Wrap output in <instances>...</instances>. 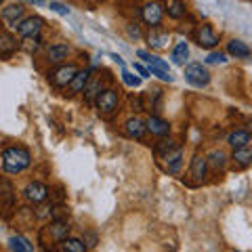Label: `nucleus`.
Here are the masks:
<instances>
[{
    "mask_svg": "<svg viewBox=\"0 0 252 252\" xmlns=\"http://www.w3.org/2000/svg\"><path fill=\"white\" fill-rule=\"evenodd\" d=\"M135 72H137L141 78H147V76H149V69H145L143 65H141V63H135Z\"/></svg>",
    "mask_w": 252,
    "mask_h": 252,
    "instance_id": "473e14b6",
    "label": "nucleus"
},
{
    "mask_svg": "<svg viewBox=\"0 0 252 252\" xmlns=\"http://www.w3.org/2000/svg\"><path fill=\"white\" fill-rule=\"evenodd\" d=\"M227 53L233 55L235 59H246V57H250L248 44H246V42H242V40H231L229 44H227Z\"/></svg>",
    "mask_w": 252,
    "mask_h": 252,
    "instance_id": "6ab92c4d",
    "label": "nucleus"
},
{
    "mask_svg": "<svg viewBox=\"0 0 252 252\" xmlns=\"http://www.w3.org/2000/svg\"><path fill=\"white\" fill-rule=\"evenodd\" d=\"M42 26H44V21L40 17H28V19L19 21L17 32H19V36H23V38L38 36V34H40V30H42Z\"/></svg>",
    "mask_w": 252,
    "mask_h": 252,
    "instance_id": "6e6552de",
    "label": "nucleus"
},
{
    "mask_svg": "<svg viewBox=\"0 0 252 252\" xmlns=\"http://www.w3.org/2000/svg\"><path fill=\"white\" fill-rule=\"evenodd\" d=\"M97 107H99V112H103V114H112L116 112V107H118V94L116 91H103V93H99V97H97Z\"/></svg>",
    "mask_w": 252,
    "mask_h": 252,
    "instance_id": "1a4fd4ad",
    "label": "nucleus"
},
{
    "mask_svg": "<svg viewBox=\"0 0 252 252\" xmlns=\"http://www.w3.org/2000/svg\"><path fill=\"white\" fill-rule=\"evenodd\" d=\"M206 172H208V160L204 156H195L191 160V168H189V177L193 179L195 185H200L206 181Z\"/></svg>",
    "mask_w": 252,
    "mask_h": 252,
    "instance_id": "423d86ee",
    "label": "nucleus"
},
{
    "mask_svg": "<svg viewBox=\"0 0 252 252\" xmlns=\"http://www.w3.org/2000/svg\"><path fill=\"white\" fill-rule=\"evenodd\" d=\"M51 9L55 13H59V15H69V9L65 4H59V2H51Z\"/></svg>",
    "mask_w": 252,
    "mask_h": 252,
    "instance_id": "2f4dec72",
    "label": "nucleus"
},
{
    "mask_svg": "<svg viewBox=\"0 0 252 252\" xmlns=\"http://www.w3.org/2000/svg\"><path fill=\"white\" fill-rule=\"evenodd\" d=\"M231 162H233V166H238V168H248V166H252V147L246 145V147L233 149Z\"/></svg>",
    "mask_w": 252,
    "mask_h": 252,
    "instance_id": "f8f14e48",
    "label": "nucleus"
},
{
    "mask_svg": "<svg viewBox=\"0 0 252 252\" xmlns=\"http://www.w3.org/2000/svg\"><path fill=\"white\" fill-rule=\"evenodd\" d=\"M145 130H147V126L141 118H130V120H126V124H124V132H126V137H130V139H141L145 135Z\"/></svg>",
    "mask_w": 252,
    "mask_h": 252,
    "instance_id": "ddd939ff",
    "label": "nucleus"
},
{
    "mask_svg": "<svg viewBox=\"0 0 252 252\" xmlns=\"http://www.w3.org/2000/svg\"><path fill=\"white\" fill-rule=\"evenodd\" d=\"M206 160H208V166H210V168L223 170V168H225V162H227V156L219 149V152H212V154L206 158Z\"/></svg>",
    "mask_w": 252,
    "mask_h": 252,
    "instance_id": "a878e982",
    "label": "nucleus"
},
{
    "mask_svg": "<svg viewBox=\"0 0 252 252\" xmlns=\"http://www.w3.org/2000/svg\"><path fill=\"white\" fill-rule=\"evenodd\" d=\"M145 126H147V130L156 137H164V135H168V130H170V124L166 120H162V118H158V116L149 118V120L145 122Z\"/></svg>",
    "mask_w": 252,
    "mask_h": 252,
    "instance_id": "2eb2a0df",
    "label": "nucleus"
},
{
    "mask_svg": "<svg viewBox=\"0 0 252 252\" xmlns=\"http://www.w3.org/2000/svg\"><path fill=\"white\" fill-rule=\"evenodd\" d=\"M9 248L17 250V252H32L34 250V246H32L26 238H21V235H13V238L9 240Z\"/></svg>",
    "mask_w": 252,
    "mask_h": 252,
    "instance_id": "b1692460",
    "label": "nucleus"
},
{
    "mask_svg": "<svg viewBox=\"0 0 252 252\" xmlns=\"http://www.w3.org/2000/svg\"><path fill=\"white\" fill-rule=\"evenodd\" d=\"M89 80H91V72H89V69H82V72L78 69V74L74 76V80L69 82V91H72V93H80L84 86L89 84Z\"/></svg>",
    "mask_w": 252,
    "mask_h": 252,
    "instance_id": "412c9836",
    "label": "nucleus"
},
{
    "mask_svg": "<svg viewBox=\"0 0 252 252\" xmlns=\"http://www.w3.org/2000/svg\"><path fill=\"white\" fill-rule=\"evenodd\" d=\"M86 248V244L82 240H76V238H65L61 242V250H65V252H84Z\"/></svg>",
    "mask_w": 252,
    "mask_h": 252,
    "instance_id": "393cba45",
    "label": "nucleus"
},
{
    "mask_svg": "<svg viewBox=\"0 0 252 252\" xmlns=\"http://www.w3.org/2000/svg\"><path fill=\"white\" fill-rule=\"evenodd\" d=\"M168 42H170V34H166V32H160L158 28H152V32L147 34V44L152 46V49H156V51L166 49Z\"/></svg>",
    "mask_w": 252,
    "mask_h": 252,
    "instance_id": "9b49d317",
    "label": "nucleus"
},
{
    "mask_svg": "<svg viewBox=\"0 0 252 252\" xmlns=\"http://www.w3.org/2000/svg\"><path fill=\"white\" fill-rule=\"evenodd\" d=\"M17 51V40H15V36L9 34V32H0V55H4V57H9Z\"/></svg>",
    "mask_w": 252,
    "mask_h": 252,
    "instance_id": "a211bd4d",
    "label": "nucleus"
},
{
    "mask_svg": "<svg viewBox=\"0 0 252 252\" xmlns=\"http://www.w3.org/2000/svg\"><path fill=\"white\" fill-rule=\"evenodd\" d=\"M84 93H86V101H89V103H93V99L99 97V93H101V80H99V78H94V80H89V84L84 86Z\"/></svg>",
    "mask_w": 252,
    "mask_h": 252,
    "instance_id": "bb28decb",
    "label": "nucleus"
},
{
    "mask_svg": "<svg viewBox=\"0 0 252 252\" xmlns=\"http://www.w3.org/2000/svg\"><path fill=\"white\" fill-rule=\"evenodd\" d=\"M187 57H189V46H187V42H179L175 49H172V63H175V65H185Z\"/></svg>",
    "mask_w": 252,
    "mask_h": 252,
    "instance_id": "5701e85b",
    "label": "nucleus"
},
{
    "mask_svg": "<svg viewBox=\"0 0 252 252\" xmlns=\"http://www.w3.org/2000/svg\"><path fill=\"white\" fill-rule=\"evenodd\" d=\"M162 160H166V170L170 175H177L181 170V164H183V152H181V147L175 145L166 154H162Z\"/></svg>",
    "mask_w": 252,
    "mask_h": 252,
    "instance_id": "9d476101",
    "label": "nucleus"
},
{
    "mask_svg": "<svg viewBox=\"0 0 252 252\" xmlns=\"http://www.w3.org/2000/svg\"><path fill=\"white\" fill-rule=\"evenodd\" d=\"M172 147H175V143H172V141H170V139H168V141H160V145H158V147H156V152H158V154H160V156H162V154H166V152H168V149H172Z\"/></svg>",
    "mask_w": 252,
    "mask_h": 252,
    "instance_id": "7c9ffc66",
    "label": "nucleus"
},
{
    "mask_svg": "<svg viewBox=\"0 0 252 252\" xmlns=\"http://www.w3.org/2000/svg\"><path fill=\"white\" fill-rule=\"evenodd\" d=\"M23 13H26V9H23L21 4H11V6H6V9H2V19L9 23L11 28L17 30L19 21H21V17H23Z\"/></svg>",
    "mask_w": 252,
    "mask_h": 252,
    "instance_id": "4468645a",
    "label": "nucleus"
},
{
    "mask_svg": "<svg viewBox=\"0 0 252 252\" xmlns=\"http://www.w3.org/2000/svg\"><path fill=\"white\" fill-rule=\"evenodd\" d=\"M185 80L193 86H206L210 82V74L206 67H202V63H191L185 67Z\"/></svg>",
    "mask_w": 252,
    "mask_h": 252,
    "instance_id": "f03ea898",
    "label": "nucleus"
},
{
    "mask_svg": "<svg viewBox=\"0 0 252 252\" xmlns=\"http://www.w3.org/2000/svg\"><path fill=\"white\" fill-rule=\"evenodd\" d=\"M225 61H227V55L225 53H210L208 57H206L208 65H223Z\"/></svg>",
    "mask_w": 252,
    "mask_h": 252,
    "instance_id": "c756f323",
    "label": "nucleus"
},
{
    "mask_svg": "<svg viewBox=\"0 0 252 252\" xmlns=\"http://www.w3.org/2000/svg\"><path fill=\"white\" fill-rule=\"evenodd\" d=\"M141 17H143V21L147 26L158 28L162 23V17H164V6L154 2V0H149V2L143 4V9H141Z\"/></svg>",
    "mask_w": 252,
    "mask_h": 252,
    "instance_id": "20e7f679",
    "label": "nucleus"
},
{
    "mask_svg": "<svg viewBox=\"0 0 252 252\" xmlns=\"http://www.w3.org/2000/svg\"><path fill=\"white\" fill-rule=\"evenodd\" d=\"M32 162V156L26 147H6L2 156H0V164L6 172L11 175H17V172H23Z\"/></svg>",
    "mask_w": 252,
    "mask_h": 252,
    "instance_id": "f257e3e1",
    "label": "nucleus"
},
{
    "mask_svg": "<svg viewBox=\"0 0 252 252\" xmlns=\"http://www.w3.org/2000/svg\"><path fill=\"white\" fill-rule=\"evenodd\" d=\"M76 74H78V67L76 65H59L51 74V82L57 86V89H63V86H69V82L74 80Z\"/></svg>",
    "mask_w": 252,
    "mask_h": 252,
    "instance_id": "39448f33",
    "label": "nucleus"
},
{
    "mask_svg": "<svg viewBox=\"0 0 252 252\" xmlns=\"http://www.w3.org/2000/svg\"><path fill=\"white\" fill-rule=\"evenodd\" d=\"M67 53H69V46L67 44H51L49 51H46V55H49V59L53 63H61L63 59L67 57Z\"/></svg>",
    "mask_w": 252,
    "mask_h": 252,
    "instance_id": "4be33fe9",
    "label": "nucleus"
},
{
    "mask_svg": "<svg viewBox=\"0 0 252 252\" xmlns=\"http://www.w3.org/2000/svg\"><path fill=\"white\" fill-rule=\"evenodd\" d=\"M21 46H23V51H28V53L38 51V49H40V38H38V36H28Z\"/></svg>",
    "mask_w": 252,
    "mask_h": 252,
    "instance_id": "c85d7f7f",
    "label": "nucleus"
},
{
    "mask_svg": "<svg viewBox=\"0 0 252 252\" xmlns=\"http://www.w3.org/2000/svg\"><path fill=\"white\" fill-rule=\"evenodd\" d=\"M0 4H2V0H0Z\"/></svg>",
    "mask_w": 252,
    "mask_h": 252,
    "instance_id": "c9c22d12",
    "label": "nucleus"
},
{
    "mask_svg": "<svg viewBox=\"0 0 252 252\" xmlns=\"http://www.w3.org/2000/svg\"><path fill=\"white\" fill-rule=\"evenodd\" d=\"M49 233H51V238L53 242H63L67 238V233H69V225L65 223V220H53V223L49 225Z\"/></svg>",
    "mask_w": 252,
    "mask_h": 252,
    "instance_id": "dca6fc26",
    "label": "nucleus"
},
{
    "mask_svg": "<svg viewBox=\"0 0 252 252\" xmlns=\"http://www.w3.org/2000/svg\"><path fill=\"white\" fill-rule=\"evenodd\" d=\"M193 38L200 49H215L219 44V34L210 26H198L193 32Z\"/></svg>",
    "mask_w": 252,
    "mask_h": 252,
    "instance_id": "7ed1b4c3",
    "label": "nucleus"
},
{
    "mask_svg": "<svg viewBox=\"0 0 252 252\" xmlns=\"http://www.w3.org/2000/svg\"><path fill=\"white\" fill-rule=\"evenodd\" d=\"M227 143H229L233 149H238V147H246L252 143V135L248 130H233L229 137H227Z\"/></svg>",
    "mask_w": 252,
    "mask_h": 252,
    "instance_id": "f3484780",
    "label": "nucleus"
},
{
    "mask_svg": "<svg viewBox=\"0 0 252 252\" xmlns=\"http://www.w3.org/2000/svg\"><path fill=\"white\" fill-rule=\"evenodd\" d=\"M164 11L168 13V17L181 19L185 15V4H183V0H166L164 2Z\"/></svg>",
    "mask_w": 252,
    "mask_h": 252,
    "instance_id": "aec40b11",
    "label": "nucleus"
},
{
    "mask_svg": "<svg viewBox=\"0 0 252 252\" xmlns=\"http://www.w3.org/2000/svg\"><path fill=\"white\" fill-rule=\"evenodd\" d=\"M28 2H34V4H42V0H28Z\"/></svg>",
    "mask_w": 252,
    "mask_h": 252,
    "instance_id": "f704fd0d",
    "label": "nucleus"
},
{
    "mask_svg": "<svg viewBox=\"0 0 252 252\" xmlns=\"http://www.w3.org/2000/svg\"><path fill=\"white\" fill-rule=\"evenodd\" d=\"M122 80H124V84L132 86V89L141 86V76H135L132 72H128V69H122Z\"/></svg>",
    "mask_w": 252,
    "mask_h": 252,
    "instance_id": "cd10ccee",
    "label": "nucleus"
},
{
    "mask_svg": "<svg viewBox=\"0 0 252 252\" xmlns=\"http://www.w3.org/2000/svg\"><path fill=\"white\" fill-rule=\"evenodd\" d=\"M248 132H250V135H252V118H250V120H248Z\"/></svg>",
    "mask_w": 252,
    "mask_h": 252,
    "instance_id": "72a5a7b5",
    "label": "nucleus"
},
{
    "mask_svg": "<svg viewBox=\"0 0 252 252\" xmlns=\"http://www.w3.org/2000/svg\"><path fill=\"white\" fill-rule=\"evenodd\" d=\"M23 195L30 204H42L46 198H49V187L42 183H30L26 189H23Z\"/></svg>",
    "mask_w": 252,
    "mask_h": 252,
    "instance_id": "0eeeda50",
    "label": "nucleus"
}]
</instances>
